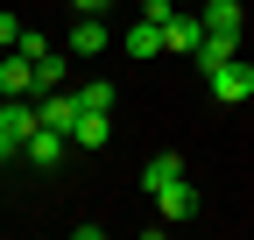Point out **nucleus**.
<instances>
[{"instance_id":"f257e3e1","label":"nucleus","mask_w":254,"mask_h":240,"mask_svg":"<svg viewBox=\"0 0 254 240\" xmlns=\"http://www.w3.org/2000/svg\"><path fill=\"white\" fill-rule=\"evenodd\" d=\"M205 92H212L219 106H247V99H254V64H247V57H233V64H219V71L205 78Z\"/></svg>"},{"instance_id":"f03ea898","label":"nucleus","mask_w":254,"mask_h":240,"mask_svg":"<svg viewBox=\"0 0 254 240\" xmlns=\"http://www.w3.org/2000/svg\"><path fill=\"white\" fill-rule=\"evenodd\" d=\"M78 92H64V85H57V92H36V120H43V127H57V134H71L78 127Z\"/></svg>"},{"instance_id":"7ed1b4c3","label":"nucleus","mask_w":254,"mask_h":240,"mask_svg":"<svg viewBox=\"0 0 254 240\" xmlns=\"http://www.w3.org/2000/svg\"><path fill=\"white\" fill-rule=\"evenodd\" d=\"M0 99H36V57H21V50L0 57Z\"/></svg>"},{"instance_id":"20e7f679","label":"nucleus","mask_w":254,"mask_h":240,"mask_svg":"<svg viewBox=\"0 0 254 240\" xmlns=\"http://www.w3.org/2000/svg\"><path fill=\"white\" fill-rule=\"evenodd\" d=\"M64 156H71V134H57V127H36L21 141V163H36V170H57Z\"/></svg>"},{"instance_id":"39448f33","label":"nucleus","mask_w":254,"mask_h":240,"mask_svg":"<svg viewBox=\"0 0 254 240\" xmlns=\"http://www.w3.org/2000/svg\"><path fill=\"white\" fill-rule=\"evenodd\" d=\"M205 43V21H198V7H177L170 21H163V50H177V57H190Z\"/></svg>"},{"instance_id":"423d86ee","label":"nucleus","mask_w":254,"mask_h":240,"mask_svg":"<svg viewBox=\"0 0 254 240\" xmlns=\"http://www.w3.org/2000/svg\"><path fill=\"white\" fill-rule=\"evenodd\" d=\"M155 212H163V226H177V219H198V191H190L184 177H177V184H163V191H155Z\"/></svg>"},{"instance_id":"0eeeda50","label":"nucleus","mask_w":254,"mask_h":240,"mask_svg":"<svg viewBox=\"0 0 254 240\" xmlns=\"http://www.w3.org/2000/svg\"><path fill=\"white\" fill-rule=\"evenodd\" d=\"M36 127H43V120H36V99H7V106H0V134H7L14 148L36 134Z\"/></svg>"},{"instance_id":"6e6552de","label":"nucleus","mask_w":254,"mask_h":240,"mask_svg":"<svg viewBox=\"0 0 254 240\" xmlns=\"http://www.w3.org/2000/svg\"><path fill=\"white\" fill-rule=\"evenodd\" d=\"M205 36H240V0H198Z\"/></svg>"},{"instance_id":"1a4fd4ad","label":"nucleus","mask_w":254,"mask_h":240,"mask_svg":"<svg viewBox=\"0 0 254 240\" xmlns=\"http://www.w3.org/2000/svg\"><path fill=\"white\" fill-rule=\"evenodd\" d=\"M233 57H240V36H205V43H198V50H190V64H198V71H205V78H212V71H219V64H233Z\"/></svg>"},{"instance_id":"9d476101","label":"nucleus","mask_w":254,"mask_h":240,"mask_svg":"<svg viewBox=\"0 0 254 240\" xmlns=\"http://www.w3.org/2000/svg\"><path fill=\"white\" fill-rule=\"evenodd\" d=\"M106 43H113V36H106L99 14H78V21H71V57H99Z\"/></svg>"},{"instance_id":"9b49d317","label":"nucleus","mask_w":254,"mask_h":240,"mask_svg":"<svg viewBox=\"0 0 254 240\" xmlns=\"http://www.w3.org/2000/svg\"><path fill=\"white\" fill-rule=\"evenodd\" d=\"M106 134H113V120H106L99 106H85L78 127H71V148H106Z\"/></svg>"},{"instance_id":"f8f14e48","label":"nucleus","mask_w":254,"mask_h":240,"mask_svg":"<svg viewBox=\"0 0 254 240\" xmlns=\"http://www.w3.org/2000/svg\"><path fill=\"white\" fill-rule=\"evenodd\" d=\"M177 177H184V156H170V148H163V156H148V163H141V191L155 198L163 184H177Z\"/></svg>"},{"instance_id":"ddd939ff","label":"nucleus","mask_w":254,"mask_h":240,"mask_svg":"<svg viewBox=\"0 0 254 240\" xmlns=\"http://www.w3.org/2000/svg\"><path fill=\"white\" fill-rule=\"evenodd\" d=\"M127 57H163V28L134 14V28H127Z\"/></svg>"},{"instance_id":"4468645a","label":"nucleus","mask_w":254,"mask_h":240,"mask_svg":"<svg viewBox=\"0 0 254 240\" xmlns=\"http://www.w3.org/2000/svg\"><path fill=\"white\" fill-rule=\"evenodd\" d=\"M78 106H99V113H106V106H113V85H106V78H92V85H78Z\"/></svg>"},{"instance_id":"2eb2a0df","label":"nucleus","mask_w":254,"mask_h":240,"mask_svg":"<svg viewBox=\"0 0 254 240\" xmlns=\"http://www.w3.org/2000/svg\"><path fill=\"white\" fill-rule=\"evenodd\" d=\"M134 14H141V21H155V28H163V21L177 14V0H141V7H134Z\"/></svg>"},{"instance_id":"dca6fc26","label":"nucleus","mask_w":254,"mask_h":240,"mask_svg":"<svg viewBox=\"0 0 254 240\" xmlns=\"http://www.w3.org/2000/svg\"><path fill=\"white\" fill-rule=\"evenodd\" d=\"M14 43H21V21H14L7 7H0V50H14Z\"/></svg>"},{"instance_id":"f3484780","label":"nucleus","mask_w":254,"mask_h":240,"mask_svg":"<svg viewBox=\"0 0 254 240\" xmlns=\"http://www.w3.org/2000/svg\"><path fill=\"white\" fill-rule=\"evenodd\" d=\"M71 7H78V14H106L113 0H71Z\"/></svg>"},{"instance_id":"a211bd4d","label":"nucleus","mask_w":254,"mask_h":240,"mask_svg":"<svg viewBox=\"0 0 254 240\" xmlns=\"http://www.w3.org/2000/svg\"><path fill=\"white\" fill-rule=\"evenodd\" d=\"M177 7H198V0H177Z\"/></svg>"}]
</instances>
